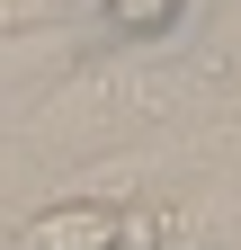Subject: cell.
Listing matches in <instances>:
<instances>
[{
	"label": "cell",
	"mask_w": 241,
	"mask_h": 250,
	"mask_svg": "<svg viewBox=\"0 0 241 250\" xmlns=\"http://www.w3.org/2000/svg\"><path fill=\"white\" fill-rule=\"evenodd\" d=\"M18 250H125V206L63 197V206H45V214L18 224Z\"/></svg>",
	"instance_id": "1"
},
{
	"label": "cell",
	"mask_w": 241,
	"mask_h": 250,
	"mask_svg": "<svg viewBox=\"0 0 241 250\" xmlns=\"http://www.w3.org/2000/svg\"><path fill=\"white\" fill-rule=\"evenodd\" d=\"M107 27H125V36H161V27L179 18V0H99Z\"/></svg>",
	"instance_id": "2"
}]
</instances>
